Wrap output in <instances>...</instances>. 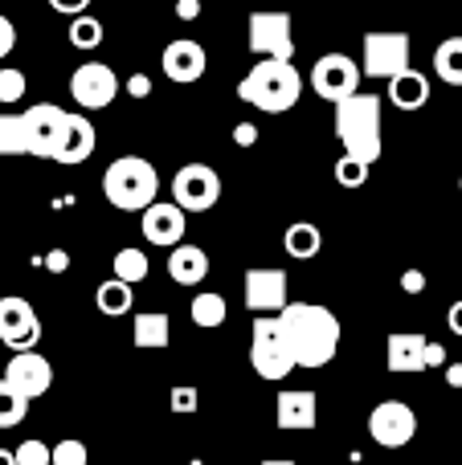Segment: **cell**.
<instances>
[{
    "instance_id": "f6af8a7d",
    "label": "cell",
    "mask_w": 462,
    "mask_h": 465,
    "mask_svg": "<svg viewBox=\"0 0 462 465\" xmlns=\"http://www.w3.org/2000/svg\"><path fill=\"white\" fill-rule=\"evenodd\" d=\"M447 327H450V335H458V339H462V298L447 311Z\"/></svg>"
},
{
    "instance_id": "1f68e13d",
    "label": "cell",
    "mask_w": 462,
    "mask_h": 465,
    "mask_svg": "<svg viewBox=\"0 0 462 465\" xmlns=\"http://www.w3.org/2000/svg\"><path fill=\"white\" fill-rule=\"evenodd\" d=\"M25 90H29L25 74H21V70H13V65H0V103H5V106L21 103Z\"/></svg>"
},
{
    "instance_id": "d6a6232c",
    "label": "cell",
    "mask_w": 462,
    "mask_h": 465,
    "mask_svg": "<svg viewBox=\"0 0 462 465\" xmlns=\"http://www.w3.org/2000/svg\"><path fill=\"white\" fill-rule=\"evenodd\" d=\"M0 155H25L21 119L16 114H0Z\"/></svg>"
},
{
    "instance_id": "2e32d148",
    "label": "cell",
    "mask_w": 462,
    "mask_h": 465,
    "mask_svg": "<svg viewBox=\"0 0 462 465\" xmlns=\"http://www.w3.org/2000/svg\"><path fill=\"white\" fill-rule=\"evenodd\" d=\"M291 302L286 294V273L275 270V265H254L246 270V306L254 314H278Z\"/></svg>"
},
{
    "instance_id": "74e56055",
    "label": "cell",
    "mask_w": 462,
    "mask_h": 465,
    "mask_svg": "<svg viewBox=\"0 0 462 465\" xmlns=\"http://www.w3.org/2000/svg\"><path fill=\"white\" fill-rule=\"evenodd\" d=\"M41 265H45L49 273H65V270H70V253H65V249H49Z\"/></svg>"
},
{
    "instance_id": "4dcf8cb0",
    "label": "cell",
    "mask_w": 462,
    "mask_h": 465,
    "mask_svg": "<svg viewBox=\"0 0 462 465\" xmlns=\"http://www.w3.org/2000/svg\"><path fill=\"white\" fill-rule=\"evenodd\" d=\"M368 168H373V163L357 160V155H340V160H336V180H340L344 188H365Z\"/></svg>"
},
{
    "instance_id": "9a60e30c",
    "label": "cell",
    "mask_w": 462,
    "mask_h": 465,
    "mask_svg": "<svg viewBox=\"0 0 462 465\" xmlns=\"http://www.w3.org/2000/svg\"><path fill=\"white\" fill-rule=\"evenodd\" d=\"M139 229H144L147 245H180L188 229V213L176 201H152L147 209H139Z\"/></svg>"
},
{
    "instance_id": "d590c367",
    "label": "cell",
    "mask_w": 462,
    "mask_h": 465,
    "mask_svg": "<svg viewBox=\"0 0 462 465\" xmlns=\"http://www.w3.org/2000/svg\"><path fill=\"white\" fill-rule=\"evenodd\" d=\"M16 465H49V445L45 441H21L13 450Z\"/></svg>"
},
{
    "instance_id": "ba28073f",
    "label": "cell",
    "mask_w": 462,
    "mask_h": 465,
    "mask_svg": "<svg viewBox=\"0 0 462 465\" xmlns=\"http://www.w3.org/2000/svg\"><path fill=\"white\" fill-rule=\"evenodd\" d=\"M246 41L258 57H295V33H291V13H250V25H246Z\"/></svg>"
},
{
    "instance_id": "cb8c5ba5",
    "label": "cell",
    "mask_w": 462,
    "mask_h": 465,
    "mask_svg": "<svg viewBox=\"0 0 462 465\" xmlns=\"http://www.w3.org/2000/svg\"><path fill=\"white\" fill-rule=\"evenodd\" d=\"M283 249L295 257V262H311V257H319V249H324V232L311 225V221H299V225L286 229Z\"/></svg>"
},
{
    "instance_id": "8d00e7d4",
    "label": "cell",
    "mask_w": 462,
    "mask_h": 465,
    "mask_svg": "<svg viewBox=\"0 0 462 465\" xmlns=\"http://www.w3.org/2000/svg\"><path fill=\"white\" fill-rule=\"evenodd\" d=\"M13 49H16V25L8 21L5 13H0V62H5V57L13 54Z\"/></svg>"
},
{
    "instance_id": "52a82bcc",
    "label": "cell",
    "mask_w": 462,
    "mask_h": 465,
    "mask_svg": "<svg viewBox=\"0 0 462 465\" xmlns=\"http://www.w3.org/2000/svg\"><path fill=\"white\" fill-rule=\"evenodd\" d=\"M368 437L381 450H406L417 437V412L406 401H381L368 412Z\"/></svg>"
},
{
    "instance_id": "e575fe53",
    "label": "cell",
    "mask_w": 462,
    "mask_h": 465,
    "mask_svg": "<svg viewBox=\"0 0 462 465\" xmlns=\"http://www.w3.org/2000/svg\"><path fill=\"white\" fill-rule=\"evenodd\" d=\"M168 409L180 412V417H188V412L201 409V392H196V388H188V384L172 388V392H168Z\"/></svg>"
},
{
    "instance_id": "603a6c76",
    "label": "cell",
    "mask_w": 462,
    "mask_h": 465,
    "mask_svg": "<svg viewBox=\"0 0 462 465\" xmlns=\"http://www.w3.org/2000/svg\"><path fill=\"white\" fill-rule=\"evenodd\" d=\"M172 339V322L164 311H144L136 314V347H144V351H160V347H168Z\"/></svg>"
},
{
    "instance_id": "277c9868",
    "label": "cell",
    "mask_w": 462,
    "mask_h": 465,
    "mask_svg": "<svg viewBox=\"0 0 462 465\" xmlns=\"http://www.w3.org/2000/svg\"><path fill=\"white\" fill-rule=\"evenodd\" d=\"M103 196L123 213H139L160 196V172L144 155H119L103 172Z\"/></svg>"
},
{
    "instance_id": "d4e9b609",
    "label": "cell",
    "mask_w": 462,
    "mask_h": 465,
    "mask_svg": "<svg viewBox=\"0 0 462 465\" xmlns=\"http://www.w3.org/2000/svg\"><path fill=\"white\" fill-rule=\"evenodd\" d=\"M131 302H136V294H131V282H123V278H111L95 290V306L106 319H123L131 311Z\"/></svg>"
},
{
    "instance_id": "7dc6e473",
    "label": "cell",
    "mask_w": 462,
    "mask_h": 465,
    "mask_svg": "<svg viewBox=\"0 0 462 465\" xmlns=\"http://www.w3.org/2000/svg\"><path fill=\"white\" fill-rule=\"evenodd\" d=\"M0 465H16V458L8 450H0Z\"/></svg>"
},
{
    "instance_id": "7402d4cb",
    "label": "cell",
    "mask_w": 462,
    "mask_h": 465,
    "mask_svg": "<svg viewBox=\"0 0 462 465\" xmlns=\"http://www.w3.org/2000/svg\"><path fill=\"white\" fill-rule=\"evenodd\" d=\"M168 273L176 286H201V282L209 278V253H205L201 245H172Z\"/></svg>"
},
{
    "instance_id": "bcb514c9",
    "label": "cell",
    "mask_w": 462,
    "mask_h": 465,
    "mask_svg": "<svg viewBox=\"0 0 462 465\" xmlns=\"http://www.w3.org/2000/svg\"><path fill=\"white\" fill-rule=\"evenodd\" d=\"M447 384L462 388V363H447Z\"/></svg>"
},
{
    "instance_id": "d6986e66",
    "label": "cell",
    "mask_w": 462,
    "mask_h": 465,
    "mask_svg": "<svg viewBox=\"0 0 462 465\" xmlns=\"http://www.w3.org/2000/svg\"><path fill=\"white\" fill-rule=\"evenodd\" d=\"M160 65H164V74H168L172 82L188 86V82H201V74L209 70V57H205L201 41H193V37H176V41H168V49H164Z\"/></svg>"
},
{
    "instance_id": "30bf717a",
    "label": "cell",
    "mask_w": 462,
    "mask_h": 465,
    "mask_svg": "<svg viewBox=\"0 0 462 465\" xmlns=\"http://www.w3.org/2000/svg\"><path fill=\"white\" fill-rule=\"evenodd\" d=\"M0 343L8 351H25V347L41 343V319L29 298H21V294L0 298Z\"/></svg>"
},
{
    "instance_id": "c3c4849f",
    "label": "cell",
    "mask_w": 462,
    "mask_h": 465,
    "mask_svg": "<svg viewBox=\"0 0 462 465\" xmlns=\"http://www.w3.org/2000/svg\"><path fill=\"white\" fill-rule=\"evenodd\" d=\"M262 465H295L291 458H270V461H262Z\"/></svg>"
},
{
    "instance_id": "ac0fdd59",
    "label": "cell",
    "mask_w": 462,
    "mask_h": 465,
    "mask_svg": "<svg viewBox=\"0 0 462 465\" xmlns=\"http://www.w3.org/2000/svg\"><path fill=\"white\" fill-rule=\"evenodd\" d=\"M90 155H95V123H90L86 114H70V111H65L62 135H57L49 160L65 163V168H78V163H86Z\"/></svg>"
},
{
    "instance_id": "b9f144b4",
    "label": "cell",
    "mask_w": 462,
    "mask_h": 465,
    "mask_svg": "<svg viewBox=\"0 0 462 465\" xmlns=\"http://www.w3.org/2000/svg\"><path fill=\"white\" fill-rule=\"evenodd\" d=\"M401 290H406V294H422V290H426V273L422 270H406V278H401Z\"/></svg>"
},
{
    "instance_id": "8992f818",
    "label": "cell",
    "mask_w": 462,
    "mask_h": 465,
    "mask_svg": "<svg viewBox=\"0 0 462 465\" xmlns=\"http://www.w3.org/2000/svg\"><path fill=\"white\" fill-rule=\"evenodd\" d=\"M172 201L185 213H209L221 201V176L209 163H185L172 176Z\"/></svg>"
},
{
    "instance_id": "ffe728a7",
    "label": "cell",
    "mask_w": 462,
    "mask_h": 465,
    "mask_svg": "<svg viewBox=\"0 0 462 465\" xmlns=\"http://www.w3.org/2000/svg\"><path fill=\"white\" fill-rule=\"evenodd\" d=\"M426 343H430V339L417 335V331H393L389 343H385V368H389L393 376L426 371Z\"/></svg>"
},
{
    "instance_id": "f1b7e54d",
    "label": "cell",
    "mask_w": 462,
    "mask_h": 465,
    "mask_svg": "<svg viewBox=\"0 0 462 465\" xmlns=\"http://www.w3.org/2000/svg\"><path fill=\"white\" fill-rule=\"evenodd\" d=\"M25 417H29V401L8 380H0V429H16Z\"/></svg>"
},
{
    "instance_id": "ab89813d",
    "label": "cell",
    "mask_w": 462,
    "mask_h": 465,
    "mask_svg": "<svg viewBox=\"0 0 462 465\" xmlns=\"http://www.w3.org/2000/svg\"><path fill=\"white\" fill-rule=\"evenodd\" d=\"M127 94L131 98H147V94H152V78H147V74H131V78H127Z\"/></svg>"
},
{
    "instance_id": "9c48e42d",
    "label": "cell",
    "mask_w": 462,
    "mask_h": 465,
    "mask_svg": "<svg viewBox=\"0 0 462 465\" xmlns=\"http://www.w3.org/2000/svg\"><path fill=\"white\" fill-rule=\"evenodd\" d=\"M311 90H316L324 103H340V98L357 94L360 90V65L352 62L348 54H324L316 65H311Z\"/></svg>"
},
{
    "instance_id": "681fc988",
    "label": "cell",
    "mask_w": 462,
    "mask_h": 465,
    "mask_svg": "<svg viewBox=\"0 0 462 465\" xmlns=\"http://www.w3.org/2000/svg\"><path fill=\"white\" fill-rule=\"evenodd\" d=\"M458 188H462V180H458Z\"/></svg>"
},
{
    "instance_id": "4fadbf2b",
    "label": "cell",
    "mask_w": 462,
    "mask_h": 465,
    "mask_svg": "<svg viewBox=\"0 0 462 465\" xmlns=\"http://www.w3.org/2000/svg\"><path fill=\"white\" fill-rule=\"evenodd\" d=\"M409 65V33H368L365 37V78H393Z\"/></svg>"
},
{
    "instance_id": "5b68a950",
    "label": "cell",
    "mask_w": 462,
    "mask_h": 465,
    "mask_svg": "<svg viewBox=\"0 0 462 465\" xmlns=\"http://www.w3.org/2000/svg\"><path fill=\"white\" fill-rule=\"evenodd\" d=\"M250 368L258 371L262 380H283L291 376L299 363H295V347L283 331V319L278 314H254L250 327Z\"/></svg>"
},
{
    "instance_id": "ee69618b",
    "label": "cell",
    "mask_w": 462,
    "mask_h": 465,
    "mask_svg": "<svg viewBox=\"0 0 462 465\" xmlns=\"http://www.w3.org/2000/svg\"><path fill=\"white\" fill-rule=\"evenodd\" d=\"M176 16L180 21H196L201 16V0H176Z\"/></svg>"
},
{
    "instance_id": "4316f807",
    "label": "cell",
    "mask_w": 462,
    "mask_h": 465,
    "mask_svg": "<svg viewBox=\"0 0 462 465\" xmlns=\"http://www.w3.org/2000/svg\"><path fill=\"white\" fill-rule=\"evenodd\" d=\"M434 74L447 86H462V37H447L434 49Z\"/></svg>"
},
{
    "instance_id": "44dd1931",
    "label": "cell",
    "mask_w": 462,
    "mask_h": 465,
    "mask_svg": "<svg viewBox=\"0 0 462 465\" xmlns=\"http://www.w3.org/2000/svg\"><path fill=\"white\" fill-rule=\"evenodd\" d=\"M389 82V103L397 106V111H422L426 103H430V78L426 74H417V70H401V74H393V78H385Z\"/></svg>"
},
{
    "instance_id": "8fae6325",
    "label": "cell",
    "mask_w": 462,
    "mask_h": 465,
    "mask_svg": "<svg viewBox=\"0 0 462 465\" xmlns=\"http://www.w3.org/2000/svg\"><path fill=\"white\" fill-rule=\"evenodd\" d=\"M70 94L82 111H103L119 98V78L106 62H82L78 70L70 74Z\"/></svg>"
},
{
    "instance_id": "83f0119b",
    "label": "cell",
    "mask_w": 462,
    "mask_h": 465,
    "mask_svg": "<svg viewBox=\"0 0 462 465\" xmlns=\"http://www.w3.org/2000/svg\"><path fill=\"white\" fill-rule=\"evenodd\" d=\"M111 270H115V278H123V282H131V286H136V282L147 278L152 262H147V253L139 245H127V249H119V253H115Z\"/></svg>"
},
{
    "instance_id": "7c38bea8",
    "label": "cell",
    "mask_w": 462,
    "mask_h": 465,
    "mask_svg": "<svg viewBox=\"0 0 462 465\" xmlns=\"http://www.w3.org/2000/svg\"><path fill=\"white\" fill-rule=\"evenodd\" d=\"M21 119V139H25V155H37V160H49L54 152L57 135H62V123H65V111L57 103H37L29 106Z\"/></svg>"
},
{
    "instance_id": "484cf974",
    "label": "cell",
    "mask_w": 462,
    "mask_h": 465,
    "mask_svg": "<svg viewBox=\"0 0 462 465\" xmlns=\"http://www.w3.org/2000/svg\"><path fill=\"white\" fill-rule=\"evenodd\" d=\"M188 314H193V322H196V327H205V331H217L221 322L229 319V306H226V298H221L217 290H201V294L193 298V306H188Z\"/></svg>"
},
{
    "instance_id": "6da1fadb",
    "label": "cell",
    "mask_w": 462,
    "mask_h": 465,
    "mask_svg": "<svg viewBox=\"0 0 462 465\" xmlns=\"http://www.w3.org/2000/svg\"><path fill=\"white\" fill-rule=\"evenodd\" d=\"M283 319V331L295 347V363L299 368H324V363L336 360L340 351V319H336L327 306L319 302H286L278 311Z\"/></svg>"
},
{
    "instance_id": "5bb4252c",
    "label": "cell",
    "mask_w": 462,
    "mask_h": 465,
    "mask_svg": "<svg viewBox=\"0 0 462 465\" xmlns=\"http://www.w3.org/2000/svg\"><path fill=\"white\" fill-rule=\"evenodd\" d=\"M5 380L25 396V401H41V396L54 388V363L37 351V347H25V351H13L5 368Z\"/></svg>"
},
{
    "instance_id": "f546056e",
    "label": "cell",
    "mask_w": 462,
    "mask_h": 465,
    "mask_svg": "<svg viewBox=\"0 0 462 465\" xmlns=\"http://www.w3.org/2000/svg\"><path fill=\"white\" fill-rule=\"evenodd\" d=\"M70 45L74 49H98L103 45V21H98V16L78 13L70 21Z\"/></svg>"
},
{
    "instance_id": "7bdbcfd3",
    "label": "cell",
    "mask_w": 462,
    "mask_h": 465,
    "mask_svg": "<svg viewBox=\"0 0 462 465\" xmlns=\"http://www.w3.org/2000/svg\"><path fill=\"white\" fill-rule=\"evenodd\" d=\"M426 368H447V347L426 343Z\"/></svg>"
},
{
    "instance_id": "3957f363",
    "label": "cell",
    "mask_w": 462,
    "mask_h": 465,
    "mask_svg": "<svg viewBox=\"0 0 462 465\" xmlns=\"http://www.w3.org/2000/svg\"><path fill=\"white\" fill-rule=\"evenodd\" d=\"M336 139H340L344 155H357L365 163L381 160V94H357L336 103Z\"/></svg>"
},
{
    "instance_id": "60d3db41",
    "label": "cell",
    "mask_w": 462,
    "mask_h": 465,
    "mask_svg": "<svg viewBox=\"0 0 462 465\" xmlns=\"http://www.w3.org/2000/svg\"><path fill=\"white\" fill-rule=\"evenodd\" d=\"M234 143L237 147H254V143H258V127H254V123H237V127H234Z\"/></svg>"
},
{
    "instance_id": "f35d334b",
    "label": "cell",
    "mask_w": 462,
    "mask_h": 465,
    "mask_svg": "<svg viewBox=\"0 0 462 465\" xmlns=\"http://www.w3.org/2000/svg\"><path fill=\"white\" fill-rule=\"evenodd\" d=\"M49 8L62 13V16H78V13H86L90 8V0H49Z\"/></svg>"
},
{
    "instance_id": "836d02e7",
    "label": "cell",
    "mask_w": 462,
    "mask_h": 465,
    "mask_svg": "<svg viewBox=\"0 0 462 465\" xmlns=\"http://www.w3.org/2000/svg\"><path fill=\"white\" fill-rule=\"evenodd\" d=\"M49 465H90V450L82 441H57L49 450Z\"/></svg>"
},
{
    "instance_id": "7a4b0ae2",
    "label": "cell",
    "mask_w": 462,
    "mask_h": 465,
    "mask_svg": "<svg viewBox=\"0 0 462 465\" xmlns=\"http://www.w3.org/2000/svg\"><path fill=\"white\" fill-rule=\"evenodd\" d=\"M303 94V78L286 57H258L250 74L237 82V98L262 114H286Z\"/></svg>"
},
{
    "instance_id": "e0dca14e",
    "label": "cell",
    "mask_w": 462,
    "mask_h": 465,
    "mask_svg": "<svg viewBox=\"0 0 462 465\" xmlns=\"http://www.w3.org/2000/svg\"><path fill=\"white\" fill-rule=\"evenodd\" d=\"M275 425L283 433H311L319 425V396L311 388H286V392H278Z\"/></svg>"
}]
</instances>
